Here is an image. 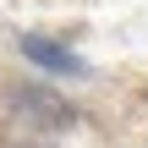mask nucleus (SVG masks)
<instances>
[{
  "mask_svg": "<svg viewBox=\"0 0 148 148\" xmlns=\"http://www.w3.org/2000/svg\"><path fill=\"white\" fill-rule=\"evenodd\" d=\"M16 55H22L44 82H88V77H93V66H88L66 38H55V33H16Z\"/></svg>",
  "mask_w": 148,
  "mask_h": 148,
  "instance_id": "f257e3e1",
  "label": "nucleus"
},
{
  "mask_svg": "<svg viewBox=\"0 0 148 148\" xmlns=\"http://www.w3.org/2000/svg\"><path fill=\"white\" fill-rule=\"evenodd\" d=\"M11 104H16V110H33L27 121H38V126H49V132H60V126L77 121V110H71L60 93H49L44 82H16V88H11Z\"/></svg>",
  "mask_w": 148,
  "mask_h": 148,
  "instance_id": "f03ea898",
  "label": "nucleus"
}]
</instances>
